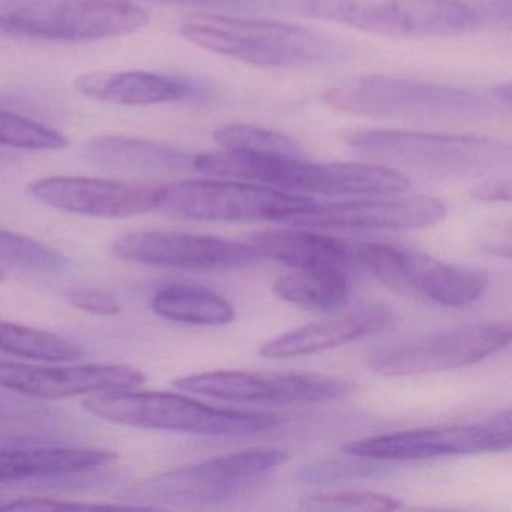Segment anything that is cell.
Instances as JSON below:
<instances>
[{"label":"cell","mask_w":512,"mask_h":512,"mask_svg":"<svg viewBox=\"0 0 512 512\" xmlns=\"http://www.w3.org/2000/svg\"><path fill=\"white\" fill-rule=\"evenodd\" d=\"M83 407L95 418L110 424L196 436H256L281 424V419L272 413L208 406L172 392L134 389L98 392L89 395Z\"/></svg>","instance_id":"obj_4"},{"label":"cell","mask_w":512,"mask_h":512,"mask_svg":"<svg viewBox=\"0 0 512 512\" xmlns=\"http://www.w3.org/2000/svg\"><path fill=\"white\" fill-rule=\"evenodd\" d=\"M248 244L262 259L277 260L295 269H344L352 259L340 239L304 229H268L251 235Z\"/></svg>","instance_id":"obj_22"},{"label":"cell","mask_w":512,"mask_h":512,"mask_svg":"<svg viewBox=\"0 0 512 512\" xmlns=\"http://www.w3.org/2000/svg\"><path fill=\"white\" fill-rule=\"evenodd\" d=\"M65 298L77 310L97 316H113L121 313V304L113 293L97 287H74L65 292Z\"/></svg>","instance_id":"obj_32"},{"label":"cell","mask_w":512,"mask_h":512,"mask_svg":"<svg viewBox=\"0 0 512 512\" xmlns=\"http://www.w3.org/2000/svg\"><path fill=\"white\" fill-rule=\"evenodd\" d=\"M23 395L0 388V427H31L40 424L49 412L43 406L23 400Z\"/></svg>","instance_id":"obj_31"},{"label":"cell","mask_w":512,"mask_h":512,"mask_svg":"<svg viewBox=\"0 0 512 512\" xmlns=\"http://www.w3.org/2000/svg\"><path fill=\"white\" fill-rule=\"evenodd\" d=\"M314 200L236 179H188L155 190V209L167 217L220 223H284Z\"/></svg>","instance_id":"obj_8"},{"label":"cell","mask_w":512,"mask_h":512,"mask_svg":"<svg viewBox=\"0 0 512 512\" xmlns=\"http://www.w3.org/2000/svg\"><path fill=\"white\" fill-rule=\"evenodd\" d=\"M116 505H89L71 500L50 499V497H23L0 505V511H59V509H113Z\"/></svg>","instance_id":"obj_33"},{"label":"cell","mask_w":512,"mask_h":512,"mask_svg":"<svg viewBox=\"0 0 512 512\" xmlns=\"http://www.w3.org/2000/svg\"><path fill=\"white\" fill-rule=\"evenodd\" d=\"M346 143L380 166L428 175H485L511 161V148L490 137L365 130L347 134Z\"/></svg>","instance_id":"obj_5"},{"label":"cell","mask_w":512,"mask_h":512,"mask_svg":"<svg viewBox=\"0 0 512 512\" xmlns=\"http://www.w3.org/2000/svg\"><path fill=\"white\" fill-rule=\"evenodd\" d=\"M323 101L350 115L439 124L487 121L503 107L491 91L385 74L343 80Z\"/></svg>","instance_id":"obj_2"},{"label":"cell","mask_w":512,"mask_h":512,"mask_svg":"<svg viewBox=\"0 0 512 512\" xmlns=\"http://www.w3.org/2000/svg\"><path fill=\"white\" fill-rule=\"evenodd\" d=\"M145 376L136 368L119 364L44 367L0 361V388L23 397L61 400L98 392L136 389Z\"/></svg>","instance_id":"obj_17"},{"label":"cell","mask_w":512,"mask_h":512,"mask_svg":"<svg viewBox=\"0 0 512 512\" xmlns=\"http://www.w3.org/2000/svg\"><path fill=\"white\" fill-rule=\"evenodd\" d=\"M0 262L34 272H62L71 262L61 251L37 239L0 229Z\"/></svg>","instance_id":"obj_26"},{"label":"cell","mask_w":512,"mask_h":512,"mask_svg":"<svg viewBox=\"0 0 512 512\" xmlns=\"http://www.w3.org/2000/svg\"><path fill=\"white\" fill-rule=\"evenodd\" d=\"M509 343V322L470 323L382 347L371 353L367 364L382 376H422L478 364Z\"/></svg>","instance_id":"obj_11"},{"label":"cell","mask_w":512,"mask_h":512,"mask_svg":"<svg viewBox=\"0 0 512 512\" xmlns=\"http://www.w3.org/2000/svg\"><path fill=\"white\" fill-rule=\"evenodd\" d=\"M475 197L481 200H505L508 202L511 199V184L508 179L502 181H490L487 184L481 185L478 190L475 191Z\"/></svg>","instance_id":"obj_35"},{"label":"cell","mask_w":512,"mask_h":512,"mask_svg":"<svg viewBox=\"0 0 512 512\" xmlns=\"http://www.w3.org/2000/svg\"><path fill=\"white\" fill-rule=\"evenodd\" d=\"M491 92H493L494 97L503 107L509 109V106H511V85L509 83L496 86V88L491 89Z\"/></svg>","instance_id":"obj_36"},{"label":"cell","mask_w":512,"mask_h":512,"mask_svg":"<svg viewBox=\"0 0 512 512\" xmlns=\"http://www.w3.org/2000/svg\"><path fill=\"white\" fill-rule=\"evenodd\" d=\"M191 169L215 178L265 185L286 193L395 196L409 190L404 173L380 164L314 163L305 155L226 151L194 155Z\"/></svg>","instance_id":"obj_1"},{"label":"cell","mask_w":512,"mask_h":512,"mask_svg":"<svg viewBox=\"0 0 512 512\" xmlns=\"http://www.w3.org/2000/svg\"><path fill=\"white\" fill-rule=\"evenodd\" d=\"M148 22V13L127 0H0V32L40 40H106Z\"/></svg>","instance_id":"obj_7"},{"label":"cell","mask_w":512,"mask_h":512,"mask_svg":"<svg viewBox=\"0 0 512 512\" xmlns=\"http://www.w3.org/2000/svg\"><path fill=\"white\" fill-rule=\"evenodd\" d=\"M28 191L49 208L83 217L122 220L155 209L152 188L109 179L52 176L32 182Z\"/></svg>","instance_id":"obj_16"},{"label":"cell","mask_w":512,"mask_h":512,"mask_svg":"<svg viewBox=\"0 0 512 512\" xmlns=\"http://www.w3.org/2000/svg\"><path fill=\"white\" fill-rule=\"evenodd\" d=\"M446 212L442 200L428 196L314 202L284 223L304 229L416 230L436 226Z\"/></svg>","instance_id":"obj_15"},{"label":"cell","mask_w":512,"mask_h":512,"mask_svg":"<svg viewBox=\"0 0 512 512\" xmlns=\"http://www.w3.org/2000/svg\"><path fill=\"white\" fill-rule=\"evenodd\" d=\"M283 449L253 448L160 473L136 490L154 508H205L241 497L278 469Z\"/></svg>","instance_id":"obj_6"},{"label":"cell","mask_w":512,"mask_h":512,"mask_svg":"<svg viewBox=\"0 0 512 512\" xmlns=\"http://www.w3.org/2000/svg\"><path fill=\"white\" fill-rule=\"evenodd\" d=\"M274 292L298 307L329 311L347 301L350 281L344 269H296L275 281Z\"/></svg>","instance_id":"obj_24"},{"label":"cell","mask_w":512,"mask_h":512,"mask_svg":"<svg viewBox=\"0 0 512 512\" xmlns=\"http://www.w3.org/2000/svg\"><path fill=\"white\" fill-rule=\"evenodd\" d=\"M305 511H397L403 503L397 497L374 491H334V493L308 494L299 500Z\"/></svg>","instance_id":"obj_29"},{"label":"cell","mask_w":512,"mask_h":512,"mask_svg":"<svg viewBox=\"0 0 512 512\" xmlns=\"http://www.w3.org/2000/svg\"><path fill=\"white\" fill-rule=\"evenodd\" d=\"M157 316L170 322L197 326H223L235 320L233 305L218 293L191 284H169L151 299Z\"/></svg>","instance_id":"obj_23"},{"label":"cell","mask_w":512,"mask_h":512,"mask_svg":"<svg viewBox=\"0 0 512 512\" xmlns=\"http://www.w3.org/2000/svg\"><path fill=\"white\" fill-rule=\"evenodd\" d=\"M511 410L469 424L391 431L353 440L343 451L370 461H419L490 454L511 448Z\"/></svg>","instance_id":"obj_12"},{"label":"cell","mask_w":512,"mask_h":512,"mask_svg":"<svg viewBox=\"0 0 512 512\" xmlns=\"http://www.w3.org/2000/svg\"><path fill=\"white\" fill-rule=\"evenodd\" d=\"M106 449L65 448L31 439H0V484L80 475L113 463Z\"/></svg>","instance_id":"obj_18"},{"label":"cell","mask_w":512,"mask_h":512,"mask_svg":"<svg viewBox=\"0 0 512 512\" xmlns=\"http://www.w3.org/2000/svg\"><path fill=\"white\" fill-rule=\"evenodd\" d=\"M83 157L107 172L149 176L191 169L194 155L139 137L100 136L83 146Z\"/></svg>","instance_id":"obj_21"},{"label":"cell","mask_w":512,"mask_h":512,"mask_svg":"<svg viewBox=\"0 0 512 512\" xmlns=\"http://www.w3.org/2000/svg\"><path fill=\"white\" fill-rule=\"evenodd\" d=\"M392 323V313L383 305H367L343 319L308 323L268 341L260 353L265 358L287 359L313 355L344 346L383 331Z\"/></svg>","instance_id":"obj_20"},{"label":"cell","mask_w":512,"mask_h":512,"mask_svg":"<svg viewBox=\"0 0 512 512\" xmlns=\"http://www.w3.org/2000/svg\"><path fill=\"white\" fill-rule=\"evenodd\" d=\"M0 146L26 151H59L67 148L68 139L61 131L0 109Z\"/></svg>","instance_id":"obj_28"},{"label":"cell","mask_w":512,"mask_h":512,"mask_svg":"<svg viewBox=\"0 0 512 512\" xmlns=\"http://www.w3.org/2000/svg\"><path fill=\"white\" fill-rule=\"evenodd\" d=\"M163 4L205 8L223 13L284 14L302 13L305 0H152Z\"/></svg>","instance_id":"obj_30"},{"label":"cell","mask_w":512,"mask_h":512,"mask_svg":"<svg viewBox=\"0 0 512 512\" xmlns=\"http://www.w3.org/2000/svg\"><path fill=\"white\" fill-rule=\"evenodd\" d=\"M112 250L125 262L181 271H232L262 260L248 242L163 230L128 233L113 244Z\"/></svg>","instance_id":"obj_14"},{"label":"cell","mask_w":512,"mask_h":512,"mask_svg":"<svg viewBox=\"0 0 512 512\" xmlns=\"http://www.w3.org/2000/svg\"><path fill=\"white\" fill-rule=\"evenodd\" d=\"M76 88L91 100L115 106H154L203 95V89L190 80L148 71L83 74Z\"/></svg>","instance_id":"obj_19"},{"label":"cell","mask_w":512,"mask_h":512,"mask_svg":"<svg viewBox=\"0 0 512 512\" xmlns=\"http://www.w3.org/2000/svg\"><path fill=\"white\" fill-rule=\"evenodd\" d=\"M469 5L479 26L511 25V0H473Z\"/></svg>","instance_id":"obj_34"},{"label":"cell","mask_w":512,"mask_h":512,"mask_svg":"<svg viewBox=\"0 0 512 512\" xmlns=\"http://www.w3.org/2000/svg\"><path fill=\"white\" fill-rule=\"evenodd\" d=\"M302 13L383 37H452L479 26L458 0H305Z\"/></svg>","instance_id":"obj_9"},{"label":"cell","mask_w":512,"mask_h":512,"mask_svg":"<svg viewBox=\"0 0 512 512\" xmlns=\"http://www.w3.org/2000/svg\"><path fill=\"white\" fill-rule=\"evenodd\" d=\"M179 34L194 46L257 67H313L343 58V47L335 41L271 20L197 13L182 20Z\"/></svg>","instance_id":"obj_3"},{"label":"cell","mask_w":512,"mask_h":512,"mask_svg":"<svg viewBox=\"0 0 512 512\" xmlns=\"http://www.w3.org/2000/svg\"><path fill=\"white\" fill-rule=\"evenodd\" d=\"M214 140L226 151L253 154L304 155V149L292 137L248 124H229L218 128Z\"/></svg>","instance_id":"obj_27"},{"label":"cell","mask_w":512,"mask_h":512,"mask_svg":"<svg viewBox=\"0 0 512 512\" xmlns=\"http://www.w3.org/2000/svg\"><path fill=\"white\" fill-rule=\"evenodd\" d=\"M181 391L245 404H311L343 400L358 386L346 379L311 373L208 371L175 380Z\"/></svg>","instance_id":"obj_13"},{"label":"cell","mask_w":512,"mask_h":512,"mask_svg":"<svg viewBox=\"0 0 512 512\" xmlns=\"http://www.w3.org/2000/svg\"><path fill=\"white\" fill-rule=\"evenodd\" d=\"M0 281H4V274H2V271H0Z\"/></svg>","instance_id":"obj_37"},{"label":"cell","mask_w":512,"mask_h":512,"mask_svg":"<svg viewBox=\"0 0 512 512\" xmlns=\"http://www.w3.org/2000/svg\"><path fill=\"white\" fill-rule=\"evenodd\" d=\"M0 352L43 362H71L83 358L80 344L41 329L0 320Z\"/></svg>","instance_id":"obj_25"},{"label":"cell","mask_w":512,"mask_h":512,"mask_svg":"<svg viewBox=\"0 0 512 512\" xmlns=\"http://www.w3.org/2000/svg\"><path fill=\"white\" fill-rule=\"evenodd\" d=\"M359 260L388 289L442 307H466L488 287L485 272L458 268L400 245L368 242L359 245Z\"/></svg>","instance_id":"obj_10"}]
</instances>
